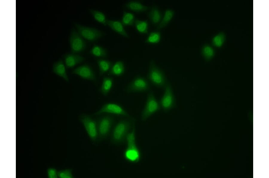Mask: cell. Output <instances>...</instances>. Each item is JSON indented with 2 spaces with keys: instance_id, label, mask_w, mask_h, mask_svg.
Masks as SVG:
<instances>
[{
  "instance_id": "cell-5",
  "label": "cell",
  "mask_w": 269,
  "mask_h": 178,
  "mask_svg": "<svg viewBox=\"0 0 269 178\" xmlns=\"http://www.w3.org/2000/svg\"><path fill=\"white\" fill-rule=\"evenodd\" d=\"M79 118L91 141L94 143L98 141L96 120L86 114H82L80 116Z\"/></svg>"
},
{
  "instance_id": "cell-4",
  "label": "cell",
  "mask_w": 269,
  "mask_h": 178,
  "mask_svg": "<svg viewBox=\"0 0 269 178\" xmlns=\"http://www.w3.org/2000/svg\"><path fill=\"white\" fill-rule=\"evenodd\" d=\"M99 141L107 138L111 133L114 123V118L110 115L102 116L96 120Z\"/></svg>"
},
{
  "instance_id": "cell-23",
  "label": "cell",
  "mask_w": 269,
  "mask_h": 178,
  "mask_svg": "<svg viewBox=\"0 0 269 178\" xmlns=\"http://www.w3.org/2000/svg\"><path fill=\"white\" fill-rule=\"evenodd\" d=\"M89 11L97 22L104 25H107V19L104 13L100 11L92 9H89Z\"/></svg>"
},
{
  "instance_id": "cell-25",
  "label": "cell",
  "mask_w": 269,
  "mask_h": 178,
  "mask_svg": "<svg viewBox=\"0 0 269 178\" xmlns=\"http://www.w3.org/2000/svg\"><path fill=\"white\" fill-rule=\"evenodd\" d=\"M92 55L97 57L105 58L107 56V51L103 47L97 45H94L90 51Z\"/></svg>"
},
{
  "instance_id": "cell-21",
  "label": "cell",
  "mask_w": 269,
  "mask_h": 178,
  "mask_svg": "<svg viewBox=\"0 0 269 178\" xmlns=\"http://www.w3.org/2000/svg\"><path fill=\"white\" fill-rule=\"evenodd\" d=\"M97 63L100 76H102L109 71L113 64L111 61L103 59H98L97 61Z\"/></svg>"
},
{
  "instance_id": "cell-26",
  "label": "cell",
  "mask_w": 269,
  "mask_h": 178,
  "mask_svg": "<svg viewBox=\"0 0 269 178\" xmlns=\"http://www.w3.org/2000/svg\"><path fill=\"white\" fill-rule=\"evenodd\" d=\"M201 52L202 55L206 60L211 59L215 54L214 49L208 44H205L203 46Z\"/></svg>"
},
{
  "instance_id": "cell-19",
  "label": "cell",
  "mask_w": 269,
  "mask_h": 178,
  "mask_svg": "<svg viewBox=\"0 0 269 178\" xmlns=\"http://www.w3.org/2000/svg\"><path fill=\"white\" fill-rule=\"evenodd\" d=\"M148 17L151 22L154 25H158L162 19L161 13L156 6H153L148 14Z\"/></svg>"
},
{
  "instance_id": "cell-6",
  "label": "cell",
  "mask_w": 269,
  "mask_h": 178,
  "mask_svg": "<svg viewBox=\"0 0 269 178\" xmlns=\"http://www.w3.org/2000/svg\"><path fill=\"white\" fill-rule=\"evenodd\" d=\"M161 108L159 102L156 99L153 92L148 93L145 105L141 116L142 121H145L153 114Z\"/></svg>"
},
{
  "instance_id": "cell-24",
  "label": "cell",
  "mask_w": 269,
  "mask_h": 178,
  "mask_svg": "<svg viewBox=\"0 0 269 178\" xmlns=\"http://www.w3.org/2000/svg\"><path fill=\"white\" fill-rule=\"evenodd\" d=\"M136 19L134 14L131 12L124 11L121 22L124 26H132L134 25Z\"/></svg>"
},
{
  "instance_id": "cell-16",
  "label": "cell",
  "mask_w": 269,
  "mask_h": 178,
  "mask_svg": "<svg viewBox=\"0 0 269 178\" xmlns=\"http://www.w3.org/2000/svg\"><path fill=\"white\" fill-rule=\"evenodd\" d=\"M126 7L128 9L136 12H141L146 11L149 7L141 3L134 1H130L126 4Z\"/></svg>"
},
{
  "instance_id": "cell-3",
  "label": "cell",
  "mask_w": 269,
  "mask_h": 178,
  "mask_svg": "<svg viewBox=\"0 0 269 178\" xmlns=\"http://www.w3.org/2000/svg\"><path fill=\"white\" fill-rule=\"evenodd\" d=\"M134 127L128 135L126 140L127 147L125 152L124 156L128 161L136 162L139 161L140 154L137 147L135 140Z\"/></svg>"
},
{
  "instance_id": "cell-28",
  "label": "cell",
  "mask_w": 269,
  "mask_h": 178,
  "mask_svg": "<svg viewBox=\"0 0 269 178\" xmlns=\"http://www.w3.org/2000/svg\"><path fill=\"white\" fill-rule=\"evenodd\" d=\"M225 40V36L223 32H220L214 36L212 39V44L214 46L220 47L223 45Z\"/></svg>"
},
{
  "instance_id": "cell-9",
  "label": "cell",
  "mask_w": 269,
  "mask_h": 178,
  "mask_svg": "<svg viewBox=\"0 0 269 178\" xmlns=\"http://www.w3.org/2000/svg\"><path fill=\"white\" fill-rule=\"evenodd\" d=\"M69 42L72 53L77 54L81 52L86 48V42L74 28H73L71 30Z\"/></svg>"
},
{
  "instance_id": "cell-15",
  "label": "cell",
  "mask_w": 269,
  "mask_h": 178,
  "mask_svg": "<svg viewBox=\"0 0 269 178\" xmlns=\"http://www.w3.org/2000/svg\"><path fill=\"white\" fill-rule=\"evenodd\" d=\"M107 25L113 31L121 36L126 38L129 37V35L125 30L124 26L121 21L118 20L107 19Z\"/></svg>"
},
{
  "instance_id": "cell-7",
  "label": "cell",
  "mask_w": 269,
  "mask_h": 178,
  "mask_svg": "<svg viewBox=\"0 0 269 178\" xmlns=\"http://www.w3.org/2000/svg\"><path fill=\"white\" fill-rule=\"evenodd\" d=\"M150 88L149 82L147 79L137 76L127 85L125 91L127 93L143 92L148 91Z\"/></svg>"
},
{
  "instance_id": "cell-8",
  "label": "cell",
  "mask_w": 269,
  "mask_h": 178,
  "mask_svg": "<svg viewBox=\"0 0 269 178\" xmlns=\"http://www.w3.org/2000/svg\"><path fill=\"white\" fill-rule=\"evenodd\" d=\"M75 28L82 37L88 41L92 42L97 40L103 35V32L95 28L74 23Z\"/></svg>"
},
{
  "instance_id": "cell-14",
  "label": "cell",
  "mask_w": 269,
  "mask_h": 178,
  "mask_svg": "<svg viewBox=\"0 0 269 178\" xmlns=\"http://www.w3.org/2000/svg\"><path fill=\"white\" fill-rule=\"evenodd\" d=\"M66 68L63 61L62 60H59L54 63L52 71L55 74L62 78L67 82H68L69 79Z\"/></svg>"
},
{
  "instance_id": "cell-30",
  "label": "cell",
  "mask_w": 269,
  "mask_h": 178,
  "mask_svg": "<svg viewBox=\"0 0 269 178\" xmlns=\"http://www.w3.org/2000/svg\"><path fill=\"white\" fill-rule=\"evenodd\" d=\"M58 171L56 169L53 168H48L47 170V175L49 178H57L58 176Z\"/></svg>"
},
{
  "instance_id": "cell-10",
  "label": "cell",
  "mask_w": 269,
  "mask_h": 178,
  "mask_svg": "<svg viewBox=\"0 0 269 178\" xmlns=\"http://www.w3.org/2000/svg\"><path fill=\"white\" fill-rule=\"evenodd\" d=\"M104 113L121 116L127 118L131 117L129 114L121 106L114 102L105 104L93 114L95 115H98Z\"/></svg>"
},
{
  "instance_id": "cell-18",
  "label": "cell",
  "mask_w": 269,
  "mask_h": 178,
  "mask_svg": "<svg viewBox=\"0 0 269 178\" xmlns=\"http://www.w3.org/2000/svg\"><path fill=\"white\" fill-rule=\"evenodd\" d=\"M174 14L173 10L170 9H166L160 22L158 25L157 29H161L166 26L172 19Z\"/></svg>"
},
{
  "instance_id": "cell-20",
  "label": "cell",
  "mask_w": 269,
  "mask_h": 178,
  "mask_svg": "<svg viewBox=\"0 0 269 178\" xmlns=\"http://www.w3.org/2000/svg\"><path fill=\"white\" fill-rule=\"evenodd\" d=\"M113 84L112 78L107 76L104 77L100 89L101 93L104 96H107L111 90Z\"/></svg>"
},
{
  "instance_id": "cell-1",
  "label": "cell",
  "mask_w": 269,
  "mask_h": 178,
  "mask_svg": "<svg viewBox=\"0 0 269 178\" xmlns=\"http://www.w3.org/2000/svg\"><path fill=\"white\" fill-rule=\"evenodd\" d=\"M134 127V120L132 117L119 121L113 126L111 131L112 143L118 145L126 141L128 135Z\"/></svg>"
},
{
  "instance_id": "cell-29",
  "label": "cell",
  "mask_w": 269,
  "mask_h": 178,
  "mask_svg": "<svg viewBox=\"0 0 269 178\" xmlns=\"http://www.w3.org/2000/svg\"><path fill=\"white\" fill-rule=\"evenodd\" d=\"M58 177L60 178H74L71 169H66L58 171Z\"/></svg>"
},
{
  "instance_id": "cell-27",
  "label": "cell",
  "mask_w": 269,
  "mask_h": 178,
  "mask_svg": "<svg viewBox=\"0 0 269 178\" xmlns=\"http://www.w3.org/2000/svg\"><path fill=\"white\" fill-rule=\"evenodd\" d=\"M160 33L158 31L150 32L146 38L145 42L150 44H155L159 43L161 39Z\"/></svg>"
},
{
  "instance_id": "cell-22",
  "label": "cell",
  "mask_w": 269,
  "mask_h": 178,
  "mask_svg": "<svg viewBox=\"0 0 269 178\" xmlns=\"http://www.w3.org/2000/svg\"><path fill=\"white\" fill-rule=\"evenodd\" d=\"M134 25L136 30L139 33L142 34H148L149 23L147 20L136 19Z\"/></svg>"
},
{
  "instance_id": "cell-2",
  "label": "cell",
  "mask_w": 269,
  "mask_h": 178,
  "mask_svg": "<svg viewBox=\"0 0 269 178\" xmlns=\"http://www.w3.org/2000/svg\"><path fill=\"white\" fill-rule=\"evenodd\" d=\"M147 76L149 82L158 88H164L167 83L164 73L153 60L149 62Z\"/></svg>"
},
{
  "instance_id": "cell-12",
  "label": "cell",
  "mask_w": 269,
  "mask_h": 178,
  "mask_svg": "<svg viewBox=\"0 0 269 178\" xmlns=\"http://www.w3.org/2000/svg\"><path fill=\"white\" fill-rule=\"evenodd\" d=\"M72 73L84 79L90 81H94L96 79V76L93 70L87 64L82 65L77 67L72 71Z\"/></svg>"
},
{
  "instance_id": "cell-11",
  "label": "cell",
  "mask_w": 269,
  "mask_h": 178,
  "mask_svg": "<svg viewBox=\"0 0 269 178\" xmlns=\"http://www.w3.org/2000/svg\"><path fill=\"white\" fill-rule=\"evenodd\" d=\"M164 88V93L159 102L161 108L167 112L175 107V100L170 84L167 82Z\"/></svg>"
},
{
  "instance_id": "cell-13",
  "label": "cell",
  "mask_w": 269,
  "mask_h": 178,
  "mask_svg": "<svg viewBox=\"0 0 269 178\" xmlns=\"http://www.w3.org/2000/svg\"><path fill=\"white\" fill-rule=\"evenodd\" d=\"M63 58L65 65L68 68H72L85 60L83 56L72 53L65 54Z\"/></svg>"
},
{
  "instance_id": "cell-17",
  "label": "cell",
  "mask_w": 269,
  "mask_h": 178,
  "mask_svg": "<svg viewBox=\"0 0 269 178\" xmlns=\"http://www.w3.org/2000/svg\"><path fill=\"white\" fill-rule=\"evenodd\" d=\"M125 71V67L123 61H118L112 64L109 71L110 75L116 76L123 75Z\"/></svg>"
}]
</instances>
